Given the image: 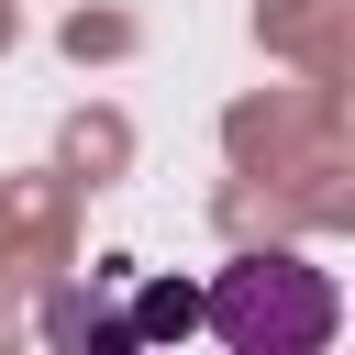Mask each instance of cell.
<instances>
[{"instance_id": "6da1fadb", "label": "cell", "mask_w": 355, "mask_h": 355, "mask_svg": "<svg viewBox=\"0 0 355 355\" xmlns=\"http://www.w3.org/2000/svg\"><path fill=\"white\" fill-rule=\"evenodd\" d=\"M200 322L233 344V355H322L344 333V300L322 266L300 255H233L211 288H200Z\"/></svg>"}]
</instances>
